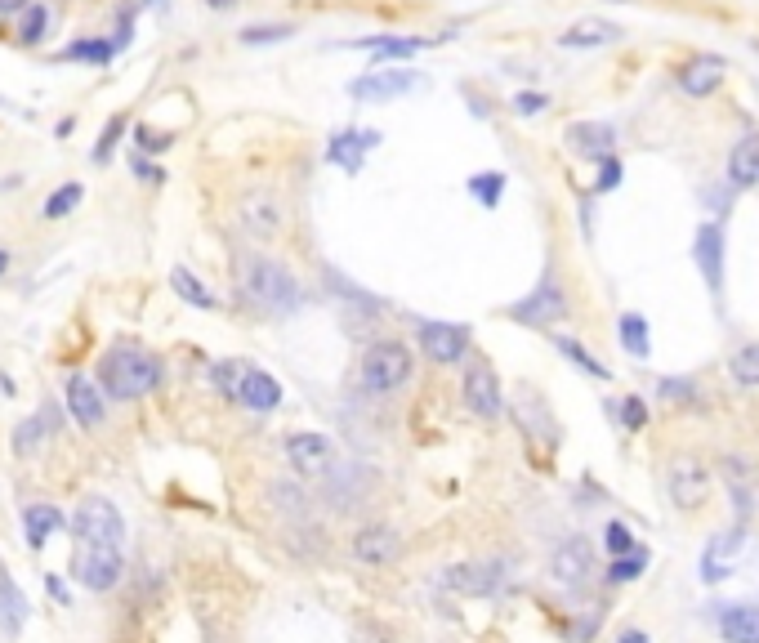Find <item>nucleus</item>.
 Listing matches in <instances>:
<instances>
[{"label":"nucleus","mask_w":759,"mask_h":643,"mask_svg":"<svg viewBox=\"0 0 759 643\" xmlns=\"http://www.w3.org/2000/svg\"><path fill=\"white\" fill-rule=\"evenodd\" d=\"M242 295L264 313H291V309H300V300H304L295 273L268 255L242 259Z\"/></svg>","instance_id":"f257e3e1"},{"label":"nucleus","mask_w":759,"mask_h":643,"mask_svg":"<svg viewBox=\"0 0 759 643\" xmlns=\"http://www.w3.org/2000/svg\"><path fill=\"white\" fill-rule=\"evenodd\" d=\"M99 385L108 398H121V402L143 398V393L161 385V362L148 349H139V344H117L99 367Z\"/></svg>","instance_id":"f03ea898"},{"label":"nucleus","mask_w":759,"mask_h":643,"mask_svg":"<svg viewBox=\"0 0 759 643\" xmlns=\"http://www.w3.org/2000/svg\"><path fill=\"white\" fill-rule=\"evenodd\" d=\"M411 367H416V358H411L407 344L380 340V344H371V349L362 353L358 385H362V393H371V398H384V393H398L402 385H407Z\"/></svg>","instance_id":"7ed1b4c3"},{"label":"nucleus","mask_w":759,"mask_h":643,"mask_svg":"<svg viewBox=\"0 0 759 643\" xmlns=\"http://www.w3.org/2000/svg\"><path fill=\"white\" fill-rule=\"evenodd\" d=\"M121 572H126V554L117 550V545H85L76 541L72 550V577L85 585V590L103 594L112 590V585L121 581Z\"/></svg>","instance_id":"20e7f679"},{"label":"nucleus","mask_w":759,"mask_h":643,"mask_svg":"<svg viewBox=\"0 0 759 643\" xmlns=\"http://www.w3.org/2000/svg\"><path fill=\"white\" fill-rule=\"evenodd\" d=\"M72 532L76 541L85 545H126V518H121V510L112 501H103V496H90V501H81V510H76L72 518Z\"/></svg>","instance_id":"39448f33"},{"label":"nucleus","mask_w":759,"mask_h":643,"mask_svg":"<svg viewBox=\"0 0 759 643\" xmlns=\"http://www.w3.org/2000/svg\"><path fill=\"white\" fill-rule=\"evenodd\" d=\"M509 318L523 326H554L568 318V300H563V286H559V277H554V268L541 277V286H536L527 300H518L514 309H509Z\"/></svg>","instance_id":"423d86ee"},{"label":"nucleus","mask_w":759,"mask_h":643,"mask_svg":"<svg viewBox=\"0 0 759 643\" xmlns=\"http://www.w3.org/2000/svg\"><path fill=\"white\" fill-rule=\"evenodd\" d=\"M465 407L474 411L478 420H496L505 411V389H501V376L487 358H474L465 371Z\"/></svg>","instance_id":"0eeeda50"},{"label":"nucleus","mask_w":759,"mask_h":643,"mask_svg":"<svg viewBox=\"0 0 759 643\" xmlns=\"http://www.w3.org/2000/svg\"><path fill=\"white\" fill-rule=\"evenodd\" d=\"M666 492L679 510H701L710 501V469L697 456H679L666 474Z\"/></svg>","instance_id":"6e6552de"},{"label":"nucleus","mask_w":759,"mask_h":643,"mask_svg":"<svg viewBox=\"0 0 759 643\" xmlns=\"http://www.w3.org/2000/svg\"><path fill=\"white\" fill-rule=\"evenodd\" d=\"M420 353L438 367H456L469 353V326L460 322H420Z\"/></svg>","instance_id":"1a4fd4ad"},{"label":"nucleus","mask_w":759,"mask_h":643,"mask_svg":"<svg viewBox=\"0 0 759 643\" xmlns=\"http://www.w3.org/2000/svg\"><path fill=\"white\" fill-rule=\"evenodd\" d=\"M237 219H242V228H246L251 237L268 242V237L282 233L286 210H282V201L268 193V188H255V193H246L242 201H237Z\"/></svg>","instance_id":"9d476101"},{"label":"nucleus","mask_w":759,"mask_h":643,"mask_svg":"<svg viewBox=\"0 0 759 643\" xmlns=\"http://www.w3.org/2000/svg\"><path fill=\"white\" fill-rule=\"evenodd\" d=\"M563 139H568L572 157H581V161L617 157V126H612V121H572V126L563 130Z\"/></svg>","instance_id":"9b49d317"},{"label":"nucleus","mask_w":759,"mask_h":643,"mask_svg":"<svg viewBox=\"0 0 759 643\" xmlns=\"http://www.w3.org/2000/svg\"><path fill=\"white\" fill-rule=\"evenodd\" d=\"M420 85V72L411 67H398V72H367L358 81H349V94L358 103H389V99H402Z\"/></svg>","instance_id":"f8f14e48"},{"label":"nucleus","mask_w":759,"mask_h":643,"mask_svg":"<svg viewBox=\"0 0 759 643\" xmlns=\"http://www.w3.org/2000/svg\"><path fill=\"white\" fill-rule=\"evenodd\" d=\"M693 259L701 268V277H706L710 295H724V224H715V219H706V224L697 228L693 237Z\"/></svg>","instance_id":"ddd939ff"},{"label":"nucleus","mask_w":759,"mask_h":643,"mask_svg":"<svg viewBox=\"0 0 759 643\" xmlns=\"http://www.w3.org/2000/svg\"><path fill=\"white\" fill-rule=\"evenodd\" d=\"M438 41L447 36H362V41H344V50H367L376 63H407Z\"/></svg>","instance_id":"4468645a"},{"label":"nucleus","mask_w":759,"mask_h":643,"mask_svg":"<svg viewBox=\"0 0 759 643\" xmlns=\"http://www.w3.org/2000/svg\"><path fill=\"white\" fill-rule=\"evenodd\" d=\"M376 143H380V130H358V126L335 130L331 139H326V161L340 166V170H349V175H358L362 161H367V152L376 148Z\"/></svg>","instance_id":"2eb2a0df"},{"label":"nucleus","mask_w":759,"mask_h":643,"mask_svg":"<svg viewBox=\"0 0 759 643\" xmlns=\"http://www.w3.org/2000/svg\"><path fill=\"white\" fill-rule=\"evenodd\" d=\"M331 438L326 434H313V429H304V434H291L286 438V460L295 465V474H304V478H317V474H326L331 469Z\"/></svg>","instance_id":"dca6fc26"},{"label":"nucleus","mask_w":759,"mask_h":643,"mask_svg":"<svg viewBox=\"0 0 759 643\" xmlns=\"http://www.w3.org/2000/svg\"><path fill=\"white\" fill-rule=\"evenodd\" d=\"M724 72H728V63L719 59V54H697V59H688L679 67V90H684L688 99H710V94L724 85Z\"/></svg>","instance_id":"f3484780"},{"label":"nucleus","mask_w":759,"mask_h":643,"mask_svg":"<svg viewBox=\"0 0 759 643\" xmlns=\"http://www.w3.org/2000/svg\"><path fill=\"white\" fill-rule=\"evenodd\" d=\"M590 572H594V545L585 541V536H568V541L554 550V577L563 585H581V581H590Z\"/></svg>","instance_id":"a211bd4d"},{"label":"nucleus","mask_w":759,"mask_h":643,"mask_svg":"<svg viewBox=\"0 0 759 643\" xmlns=\"http://www.w3.org/2000/svg\"><path fill=\"white\" fill-rule=\"evenodd\" d=\"M67 411L76 416L81 429H99L103 425V389L90 376H72L67 380Z\"/></svg>","instance_id":"6ab92c4d"},{"label":"nucleus","mask_w":759,"mask_h":643,"mask_svg":"<svg viewBox=\"0 0 759 643\" xmlns=\"http://www.w3.org/2000/svg\"><path fill=\"white\" fill-rule=\"evenodd\" d=\"M612 41H621V27L608 23V18H576L559 36L563 50H599V45H612Z\"/></svg>","instance_id":"aec40b11"},{"label":"nucleus","mask_w":759,"mask_h":643,"mask_svg":"<svg viewBox=\"0 0 759 643\" xmlns=\"http://www.w3.org/2000/svg\"><path fill=\"white\" fill-rule=\"evenodd\" d=\"M237 402H242L246 411H277V407H282V385H277L268 371L246 367L242 389H237Z\"/></svg>","instance_id":"412c9836"},{"label":"nucleus","mask_w":759,"mask_h":643,"mask_svg":"<svg viewBox=\"0 0 759 643\" xmlns=\"http://www.w3.org/2000/svg\"><path fill=\"white\" fill-rule=\"evenodd\" d=\"M728 184L733 188H755L759 184V130L742 134L728 152Z\"/></svg>","instance_id":"4be33fe9"},{"label":"nucleus","mask_w":759,"mask_h":643,"mask_svg":"<svg viewBox=\"0 0 759 643\" xmlns=\"http://www.w3.org/2000/svg\"><path fill=\"white\" fill-rule=\"evenodd\" d=\"M398 550H402V541L393 527H362V532L353 536V554H358L362 563H393Z\"/></svg>","instance_id":"5701e85b"},{"label":"nucleus","mask_w":759,"mask_h":643,"mask_svg":"<svg viewBox=\"0 0 759 643\" xmlns=\"http://www.w3.org/2000/svg\"><path fill=\"white\" fill-rule=\"evenodd\" d=\"M63 527H67V518H63L59 505H27L23 510V532H27V545H32V550H41V545L50 541L54 532H63Z\"/></svg>","instance_id":"b1692460"},{"label":"nucleus","mask_w":759,"mask_h":643,"mask_svg":"<svg viewBox=\"0 0 759 643\" xmlns=\"http://www.w3.org/2000/svg\"><path fill=\"white\" fill-rule=\"evenodd\" d=\"M719 635L728 643H759V608H751V603H733V608L719 617Z\"/></svg>","instance_id":"393cba45"},{"label":"nucleus","mask_w":759,"mask_h":643,"mask_svg":"<svg viewBox=\"0 0 759 643\" xmlns=\"http://www.w3.org/2000/svg\"><path fill=\"white\" fill-rule=\"evenodd\" d=\"M617 335H621V349H626L634 362L652 358V335H648V318H643V313H621Z\"/></svg>","instance_id":"a878e982"},{"label":"nucleus","mask_w":759,"mask_h":643,"mask_svg":"<svg viewBox=\"0 0 759 643\" xmlns=\"http://www.w3.org/2000/svg\"><path fill=\"white\" fill-rule=\"evenodd\" d=\"M496 572L492 568H478V563H456V568H447V585L460 594H492L496 590Z\"/></svg>","instance_id":"bb28decb"},{"label":"nucleus","mask_w":759,"mask_h":643,"mask_svg":"<svg viewBox=\"0 0 759 643\" xmlns=\"http://www.w3.org/2000/svg\"><path fill=\"white\" fill-rule=\"evenodd\" d=\"M170 286H175V295L184 304H192V309H219L215 291H206V282H201V277H192L188 268H170Z\"/></svg>","instance_id":"cd10ccee"},{"label":"nucleus","mask_w":759,"mask_h":643,"mask_svg":"<svg viewBox=\"0 0 759 643\" xmlns=\"http://www.w3.org/2000/svg\"><path fill=\"white\" fill-rule=\"evenodd\" d=\"M554 349H559V353H563V358H568V362H572V367H581V371H585V376H594V380H612V371H608V367H603V362H599V358H594V353H590V349H585V344H581V340H572V335H554Z\"/></svg>","instance_id":"c85d7f7f"},{"label":"nucleus","mask_w":759,"mask_h":643,"mask_svg":"<svg viewBox=\"0 0 759 643\" xmlns=\"http://www.w3.org/2000/svg\"><path fill=\"white\" fill-rule=\"evenodd\" d=\"M465 188L483 210H496L501 206V197H505V175L501 170H478V175L465 179Z\"/></svg>","instance_id":"c756f323"},{"label":"nucleus","mask_w":759,"mask_h":643,"mask_svg":"<svg viewBox=\"0 0 759 643\" xmlns=\"http://www.w3.org/2000/svg\"><path fill=\"white\" fill-rule=\"evenodd\" d=\"M728 371H733V380L742 389H759V340L742 344V349L728 358Z\"/></svg>","instance_id":"7c9ffc66"},{"label":"nucleus","mask_w":759,"mask_h":643,"mask_svg":"<svg viewBox=\"0 0 759 643\" xmlns=\"http://www.w3.org/2000/svg\"><path fill=\"white\" fill-rule=\"evenodd\" d=\"M0 617H5V626H9V630H14L18 621L27 617V599L18 594V585L9 581L5 572H0Z\"/></svg>","instance_id":"2f4dec72"},{"label":"nucleus","mask_w":759,"mask_h":643,"mask_svg":"<svg viewBox=\"0 0 759 643\" xmlns=\"http://www.w3.org/2000/svg\"><path fill=\"white\" fill-rule=\"evenodd\" d=\"M295 36V23H251L242 32V45H277V41H291Z\"/></svg>","instance_id":"473e14b6"},{"label":"nucleus","mask_w":759,"mask_h":643,"mask_svg":"<svg viewBox=\"0 0 759 643\" xmlns=\"http://www.w3.org/2000/svg\"><path fill=\"white\" fill-rule=\"evenodd\" d=\"M643 568H648V554H643V550L617 554V559L608 563V581H612V585H626V581H634V577H639Z\"/></svg>","instance_id":"72a5a7b5"},{"label":"nucleus","mask_w":759,"mask_h":643,"mask_svg":"<svg viewBox=\"0 0 759 643\" xmlns=\"http://www.w3.org/2000/svg\"><path fill=\"white\" fill-rule=\"evenodd\" d=\"M112 54H117V41H76V45H67L63 50V59H85V63H108Z\"/></svg>","instance_id":"f704fd0d"},{"label":"nucleus","mask_w":759,"mask_h":643,"mask_svg":"<svg viewBox=\"0 0 759 643\" xmlns=\"http://www.w3.org/2000/svg\"><path fill=\"white\" fill-rule=\"evenodd\" d=\"M45 23H50V9L32 0V5L23 9V23H18V41H23V45H36V41L45 36Z\"/></svg>","instance_id":"c9c22d12"},{"label":"nucleus","mask_w":759,"mask_h":643,"mask_svg":"<svg viewBox=\"0 0 759 643\" xmlns=\"http://www.w3.org/2000/svg\"><path fill=\"white\" fill-rule=\"evenodd\" d=\"M81 197H85V193H81V184H63L59 193H54L50 201H45V210H41V215H45V219H63V215H72V210L81 206Z\"/></svg>","instance_id":"e433bc0d"},{"label":"nucleus","mask_w":759,"mask_h":643,"mask_svg":"<svg viewBox=\"0 0 759 643\" xmlns=\"http://www.w3.org/2000/svg\"><path fill=\"white\" fill-rule=\"evenodd\" d=\"M603 545H608V554H612V559H617V554L639 550V545H634V532H630L626 523H608V527H603Z\"/></svg>","instance_id":"4c0bfd02"},{"label":"nucleus","mask_w":759,"mask_h":643,"mask_svg":"<svg viewBox=\"0 0 759 643\" xmlns=\"http://www.w3.org/2000/svg\"><path fill=\"white\" fill-rule=\"evenodd\" d=\"M45 434H50V429H45V416H32V420H23V425H18L14 447H18V451H32V447L41 443Z\"/></svg>","instance_id":"58836bf2"},{"label":"nucleus","mask_w":759,"mask_h":643,"mask_svg":"<svg viewBox=\"0 0 759 643\" xmlns=\"http://www.w3.org/2000/svg\"><path fill=\"white\" fill-rule=\"evenodd\" d=\"M242 376H246V367H237V362H219L215 367V385L228 393V398H237V389H242Z\"/></svg>","instance_id":"ea45409f"},{"label":"nucleus","mask_w":759,"mask_h":643,"mask_svg":"<svg viewBox=\"0 0 759 643\" xmlns=\"http://www.w3.org/2000/svg\"><path fill=\"white\" fill-rule=\"evenodd\" d=\"M121 130H126V117H112L108 126H103V139H99V148H94V161H108L112 157V148H117V139H121Z\"/></svg>","instance_id":"a19ab883"},{"label":"nucleus","mask_w":759,"mask_h":643,"mask_svg":"<svg viewBox=\"0 0 759 643\" xmlns=\"http://www.w3.org/2000/svg\"><path fill=\"white\" fill-rule=\"evenodd\" d=\"M509 108H514L518 117H536V112L550 108V99H545V94H536V90H523V94H514V99H509Z\"/></svg>","instance_id":"79ce46f5"},{"label":"nucleus","mask_w":759,"mask_h":643,"mask_svg":"<svg viewBox=\"0 0 759 643\" xmlns=\"http://www.w3.org/2000/svg\"><path fill=\"white\" fill-rule=\"evenodd\" d=\"M621 175H626V170H621V161H617V157L599 161V179H594V193H612V188L621 184Z\"/></svg>","instance_id":"37998d69"},{"label":"nucleus","mask_w":759,"mask_h":643,"mask_svg":"<svg viewBox=\"0 0 759 643\" xmlns=\"http://www.w3.org/2000/svg\"><path fill=\"white\" fill-rule=\"evenodd\" d=\"M643 420H648V407H643L639 393H630V398L621 402V425H626V429H643Z\"/></svg>","instance_id":"c03bdc74"},{"label":"nucleus","mask_w":759,"mask_h":643,"mask_svg":"<svg viewBox=\"0 0 759 643\" xmlns=\"http://www.w3.org/2000/svg\"><path fill=\"white\" fill-rule=\"evenodd\" d=\"M661 393H666L670 402H679V398H693L697 385H693V380H675V376H670V380H661Z\"/></svg>","instance_id":"a18cd8bd"},{"label":"nucleus","mask_w":759,"mask_h":643,"mask_svg":"<svg viewBox=\"0 0 759 643\" xmlns=\"http://www.w3.org/2000/svg\"><path fill=\"white\" fill-rule=\"evenodd\" d=\"M134 134H139V148H143V152H166V148H170V134L161 139V134H152V130H143V126L134 130Z\"/></svg>","instance_id":"49530a36"},{"label":"nucleus","mask_w":759,"mask_h":643,"mask_svg":"<svg viewBox=\"0 0 759 643\" xmlns=\"http://www.w3.org/2000/svg\"><path fill=\"white\" fill-rule=\"evenodd\" d=\"M134 170H139V175L148 179V184H161V179H166V175H161L157 166H148V161H143V157H134Z\"/></svg>","instance_id":"de8ad7c7"},{"label":"nucleus","mask_w":759,"mask_h":643,"mask_svg":"<svg viewBox=\"0 0 759 643\" xmlns=\"http://www.w3.org/2000/svg\"><path fill=\"white\" fill-rule=\"evenodd\" d=\"M45 590H50L59 603H72V594H67V585H63L59 577H45Z\"/></svg>","instance_id":"09e8293b"},{"label":"nucleus","mask_w":759,"mask_h":643,"mask_svg":"<svg viewBox=\"0 0 759 643\" xmlns=\"http://www.w3.org/2000/svg\"><path fill=\"white\" fill-rule=\"evenodd\" d=\"M32 0H0V14H14V9H27Z\"/></svg>","instance_id":"8fccbe9b"},{"label":"nucleus","mask_w":759,"mask_h":643,"mask_svg":"<svg viewBox=\"0 0 759 643\" xmlns=\"http://www.w3.org/2000/svg\"><path fill=\"white\" fill-rule=\"evenodd\" d=\"M617 643H652L648 635H643V630H626V635H621Z\"/></svg>","instance_id":"3c124183"},{"label":"nucleus","mask_w":759,"mask_h":643,"mask_svg":"<svg viewBox=\"0 0 759 643\" xmlns=\"http://www.w3.org/2000/svg\"><path fill=\"white\" fill-rule=\"evenodd\" d=\"M206 5H210V9H233L237 0H206Z\"/></svg>","instance_id":"603ef678"},{"label":"nucleus","mask_w":759,"mask_h":643,"mask_svg":"<svg viewBox=\"0 0 759 643\" xmlns=\"http://www.w3.org/2000/svg\"><path fill=\"white\" fill-rule=\"evenodd\" d=\"M5 268H9V255H5V251H0V273H5Z\"/></svg>","instance_id":"864d4df0"},{"label":"nucleus","mask_w":759,"mask_h":643,"mask_svg":"<svg viewBox=\"0 0 759 643\" xmlns=\"http://www.w3.org/2000/svg\"><path fill=\"white\" fill-rule=\"evenodd\" d=\"M148 5H157V0H148Z\"/></svg>","instance_id":"5fc2aeb1"}]
</instances>
